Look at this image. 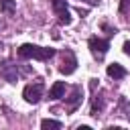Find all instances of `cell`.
<instances>
[{
  "mask_svg": "<svg viewBox=\"0 0 130 130\" xmlns=\"http://www.w3.org/2000/svg\"><path fill=\"white\" fill-rule=\"evenodd\" d=\"M18 57L20 59H39V61H47L51 57H55V49H45L39 45H20L18 47Z\"/></svg>",
  "mask_w": 130,
  "mask_h": 130,
  "instance_id": "obj_1",
  "label": "cell"
},
{
  "mask_svg": "<svg viewBox=\"0 0 130 130\" xmlns=\"http://www.w3.org/2000/svg\"><path fill=\"white\" fill-rule=\"evenodd\" d=\"M43 91H45V85H43L41 81H35V83H28V85L22 89V98H24L28 104H37V102L41 100Z\"/></svg>",
  "mask_w": 130,
  "mask_h": 130,
  "instance_id": "obj_2",
  "label": "cell"
},
{
  "mask_svg": "<svg viewBox=\"0 0 130 130\" xmlns=\"http://www.w3.org/2000/svg\"><path fill=\"white\" fill-rule=\"evenodd\" d=\"M87 45H89V51H91V55H93L95 59H104V55H106L108 49H110V41L98 39V37H91V39L87 41Z\"/></svg>",
  "mask_w": 130,
  "mask_h": 130,
  "instance_id": "obj_3",
  "label": "cell"
},
{
  "mask_svg": "<svg viewBox=\"0 0 130 130\" xmlns=\"http://www.w3.org/2000/svg\"><path fill=\"white\" fill-rule=\"evenodd\" d=\"M51 4H53L55 12H57V16H59V22H61V24H71L73 18H71V12H69L65 0H51Z\"/></svg>",
  "mask_w": 130,
  "mask_h": 130,
  "instance_id": "obj_4",
  "label": "cell"
},
{
  "mask_svg": "<svg viewBox=\"0 0 130 130\" xmlns=\"http://www.w3.org/2000/svg\"><path fill=\"white\" fill-rule=\"evenodd\" d=\"M75 67H77V59H75V55H73V51H65V55H63V65L59 67V71L63 73V75H71L73 71H75Z\"/></svg>",
  "mask_w": 130,
  "mask_h": 130,
  "instance_id": "obj_5",
  "label": "cell"
},
{
  "mask_svg": "<svg viewBox=\"0 0 130 130\" xmlns=\"http://www.w3.org/2000/svg\"><path fill=\"white\" fill-rule=\"evenodd\" d=\"M81 98H83V87H81V85H75L73 91H71V98L67 100V110L73 112V110L81 104Z\"/></svg>",
  "mask_w": 130,
  "mask_h": 130,
  "instance_id": "obj_6",
  "label": "cell"
},
{
  "mask_svg": "<svg viewBox=\"0 0 130 130\" xmlns=\"http://www.w3.org/2000/svg\"><path fill=\"white\" fill-rule=\"evenodd\" d=\"M108 75L114 77V79H122V77L126 75V69H124L120 63H110V65H108Z\"/></svg>",
  "mask_w": 130,
  "mask_h": 130,
  "instance_id": "obj_7",
  "label": "cell"
},
{
  "mask_svg": "<svg viewBox=\"0 0 130 130\" xmlns=\"http://www.w3.org/2000/svg\"><path fill=\"white\" fill-rule=\"evenodd\" d=\"M63 95H65V83L63 81H55L53 87H51V91H49V98L51 100H59Z\"/></svg>",
  "mask_w": 130,
  "mask_h": 130,
  "instance_id": "obj_8",
  "label": "cell"
},
{
  "mask_svg": "<svg viewBox=\"0 0 130 130\" xmlns=\"http://www.w3.org/2000/svg\"><path fill=\"white\" fill-rule=\"evenodd\" d=\"M14 65H10V63H2L0 65V75L6 79V81H16V71H10Z\"/></svg>",
  "mask_w": 130,
  "mask_h": 130,
  "instance_id": "obj_9",
  "label": "cell"
},
{
  "mask_svg": "<svg viewBox=\"0 0 130 130\" xmlns=\"http://www.w3.org/2000/svg\"><path fill=\"white\" fill-rule=\"evenodd\" d=\"M104 108V100L102 95H93V102H91V116H98Z\"/></svg>",
  "mask_w": 130,
  "mask_h": 130,
  "instance_id": "obj_10",
  "label": "cell"
},
{
  "mask_svg": "<svg viewBox=\"0 0 130 130\" xmlns=\"http://www.w3.org/2000/svg\"><path fill=\"white\" fill-rule=\"evenodd\" d=\"M0 10L6 14H12L16 10V2L14 0H0Z\"/></svg>",
  "mask_w": 130,
  "mask_h": 130,
  "instance_id": "obj_11",
  "label": "cell"
},
{
  "mask_svg": "<svg viewBox=\"0 0 130 130\" xmlns=\"http://www.w3.org/2000/svg\"><path fill=\"white\" fill-rule=\"evenodd\" d=\"M41 128H43V130H49V128H53V130H57V128H61V122H57V120H49V118H45V120L41 122Z\"/></svg>",
  "mask_w": 130,
  "mask_h": 130,
  "instance_id": "obj_12",
  "label": "cell"
},
{
  "mask_svg": "<svg viewBox=\"0 0 130 130\" xmlns=\"http://www.w3.org/2000/svg\"><path fill=\"white\" fill-rule=\"evenodd\" d=\"M128 4H130V0H122V2H120V12H122V14L128 12Z\"/></svg>",
  "mask_w": 130,
  "mask_h": 130,
  "instance_id": "obj_13",
  "label": "cell"
},
{
  "mask_svg": "<svg viewBox=\"0 0 130 130\" xmlns=\"http://www.w3.org/2000/svg\"><path fill=\"white\" fill-rule=\"evenodd\" d=\"M124 53H126V55H130V41H126V43H124Z\"/></svg>",
  "mask_w": 130,
  "mask_h": 130,
  "instance_id": "obj_14",
  "label": "cell"
},
{
  "mask_svg": "<svg viewBox=\"0 0 130 130\" xmlns=\"http://www.w3.org/2000/svg\"><path fill=\"white\" fill-rule=\"evenodd\" d=\"M83 2H89V4H98L100 0H83Z\"/></svg>",
  "mask_w": 130,
  "mask_h": 130,
  "instance_id": "obj_15",
  "label": "cell"
}]
</instances>
